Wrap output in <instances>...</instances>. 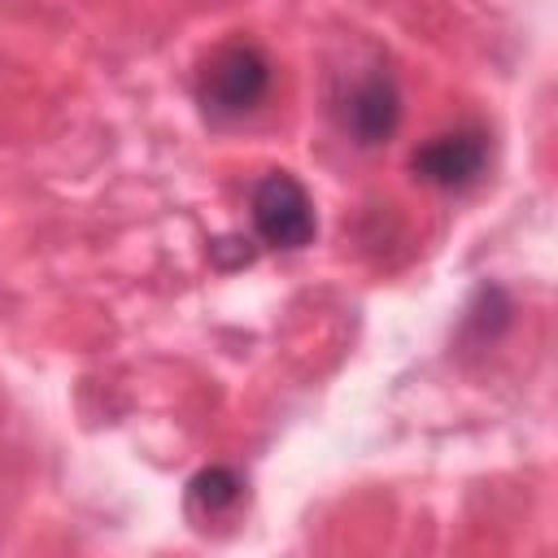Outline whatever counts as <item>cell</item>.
Instances as JSON below:
<instances>
[{"label":"cell","mask_w":558,"mask_h":558,"mask_svg":"<svg viewBox=\"0 0 558 558\" xmlns=\"http://www.w3.org/2000/svg\"><path fill=\"white\" fill-rule=\"evenodd\" d=\"M270 78H275L270 57L257 44L235 39L205 57L196 74V100L214 122H235L270 96Z\"/></svg>","instance_id":"obj_1"},{"label":"cell","mask_w":558,"mask_h":558,"mask_svg":"<svg viewBox=\"0 0 558 558\" xmlns=\"http://www.w3.org/2000/svg\"><path fill=\"white\" fill-rule=\"evenodd\" d=\"M248 214H253L257 240L270 244V248H305L314 240V231H318L314 201L301 187V179L288 174V170H270V174H262L253 183Z\"/></svg>","instance_id":"obj_2"},{"label":"cell","mask_w":558,"mask_h":558,"mask_svg":"<svg viewBox=\"0 0 558 558\" xmlns=\"http://www.w3.org/2000/svg\"><path fill=\"white\" fill-rule=\"evenodd\" d=\"M484 166H488V135L480 126L440 131L410 153V174L427 187H440V192L471 187L484 174Z\"/></svg>","instance_id":"obj_3"},{"label":"cell","mask_w":558,"mask_h":558,"mask_svg":"<svg viewBox=\"0 0 558 558\" xmlns=\"http://www.w3.org/2000/svg\"><path fill=\"white\" fill-rule=\"evenodd\" d=\"M340 126L357 148H379L401 126V92L388 70H366L340 100Z\"/></svg>","instance_id":"obj_4"},{"label":"cell","mask_w":558,"mask_h":558,"mask_svg":"<svg viewBox=\"0 0 558 558\" xmlns=\"http://www.w3.org/2000/svg\"><path fill=\"white\" fill-rule=\"evenodd\" d=\"M244 497V480L231 471V466H205L201 475H192L187 484V506L205 519L214 514H227L235 501Z\"/></svg>","instance_id":"obj_5"}]
</instances>
